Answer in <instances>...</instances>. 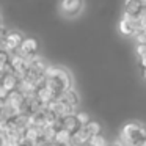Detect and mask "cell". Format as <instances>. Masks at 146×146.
<instances>
[{"label":"cell","instance_id":"8992f818","mask_svg":"<svg viewBox=\"0 0 146 146\" xmlns=\"http://www.w3.org/2000/svg\"><path fill=\"white\" fill-rule=\"evenodd\" d=\"M119 32L126 36H133V33L137 32V19L123 14L119 21Z\"/></svg>","mask_w":146,"mask_h":146},{"label":"cell","instance_id":"52a82bcc","mask_svg":"<svg viewBox=\"0 0 146 146\" xmlns=\"http://www.w3.org/2000/svg\"><path fill=\"white\" fill-rule=\"evenodd\" d=\"M143 10H145V7H143L141 0H126V2H124V13L123 14L137 19V16H138Z\"/></svg>","mask_w":146,"mask_h":146},{"label":"cell","instance_id":"3957f363","mask_svg":"<svg viewBox=\"0 0 146 146\" xmlns=\"http://www.w3.org/2000/svg\"><path fill=\"white\" fill-rule=\"evenodd\" d=\"M24 38H25V36H24L21 32H17V30H8V33L5 35V38H3L2 46H3L5 50H8L11 55H13V54H16V52L19 50Z\"/></svg>","mask_w":146,"mask_h":146},{"label":"cell","instance_id":"9a60e30c","mask_svg":"<svg viewBox=\"0 0 146 146\" xmlns=\"http://www.w3.org/2000/svg\"><path fill=\"white\" fill-rule=\"evenodd\" d=\"M74 116H76L77 123H79L80 126H86V124L91 121V118H90V115L86 113V111H79V110H77V113L74 115Z\"/></svg>","mask_w":146,"mask_h":146},{"label":"cell","instance_id":"9c48e42d","mask_svg":"<svg viewBox=\"0 0 146 146\" xmlns=\"http://www.w3.org/2000/svg\"><path fill=\"white\" fill-rule=\"evenodd\" d=\"M17 82H19V79H17L16 76H14L13 72H8V74H3L2 76V79H0V85L5 88V91H14L17 86Z\"/></svg>","mask_w":146,"mask_h":146},{"label":"cell","instance_id":"7c38bea8","mask_svg":"<svg viewBox=\"0 0 146 146\" xmlns=\"http://www.w3.org/2000/svg\"><path fill=\"white\" fill-rule=\"evenodd\" d=\"M71 140V133L68 132V130L64 129H60L55 132V137H54V143L58 146H68V143H69Z\"/></svg>","mask_w":146,"mask_h":146},{"label":"cell","instance_id":"8fae6325","mask_svg":"<svg viewBox=\"0 0 146 146\" xmlns=\"http://www.w3.org/2000/svg\"><path fill=\"white\" fill-rule=\"evenodd\" d=\"M24 140H25V141L33 143V145H36L38 141H41V140H42L41 129H38V127H27V129L24 130Z\"/></svg>","mask_w":146,"mask_h":146},{"label":"cell","instance_id":"5bb4252c","mask_svg":"<svg viewBox=\"0 0 146 146\" xmlns=\"http://www.w3.org/2000/svg\"><path fill=\"white\" fill-rule=\"evenodd\" d=\"M88 145H90V146H108L110 143H108V140L101 133V135L91 137V138L88 140Z\"/></svg>","mask_w":146,"mask_h":146},{"label":"cell","instance_id":"44dd1931","mask_svg":"<svg viewBox=\"0 0 146 146\" xmlns=\"http://www.w3.org/2000/svg\"><path fill=\"white\" fill-rule=\"evenodd\" d=\"M0 146H7V145H3V143H0Z\"/></svg>","mask_w":146,"mask_h":146},{"label":"cell","instance_id":"2e32d148","mask_svg":"<svg viewBox=\"0 0 146 146\" xmlns=\"http://www.w3.org/2000/svg\"><path fill=\"white\" fill-rule=\"evenodd\" d=\"M135 52H137V55H138L140 58L146 57V42H141V44H137Z\"/></svg>","mask_w":146,"mask_h":146},{"label":"cell","instance_id":"ac0fdd59","mask_svg":"<svg viewBox=\"0 0 146 146\" xmlns=\"http://www.w3.org/2000/svg\"><path fill=\"white\" fill-rule=\"evenodd\" d=\"M140 64H141V68H143V69H146V57L140 58Z\"/></svg>","mask_w":146,"mask_h":146},{"label":"cell","instance_id":"7a4b0ae2","mask_svg":"<svg viewBox=\"0 0 146 146\" xmlns=\"http://www.w3.org/2000/svg\"><path fill=\"white\" fill-rule=\"evenodd\" d=\"M60 14L66 19H74L77 17L83 10V0H60L58 3Z\"/></svg>","mask_w":146,"mask_h":146},{"label":"cell","instance_id":"5b68a950","mask_svg":"<svg viewBox=\"0 0 146 146\" xmlns=\"http://www.w3.org/2000/svg\"><path fill=\"white\" fill-rule=\"evenodd\" d=\"M38 41L35 38H24L17 54H21L22 57H33V55L38 54Z\"/></svg>","mask_w":146,"mask_h":146},{"label":"cell","instance_id":"6da1fadb","mask_svg":"<svg viewBox=\"0 0 146 146\" xmlns=\"http://www.w3.org/2000/svg\"><path fill=\"white\" fill-rule=\"evenodd\" d=\"M118 143L121 146H146V126L141 123H127L121 129Z\"/></svg>","mask_w":146,"mask_h":146},{"label":"cell","instance_id":"30bf717a","mask_svg":"<svg viewBox=\"0 0 146 146\" xmlns=\"http://www.w3.org/2000/svg\"><path fill=\"white\" fill-rule=\"evenodd\" d=\"M80 127H82V126L77 123V119H76V116H74V115H71V116H66V118H61V129L68 130L71 135H72L74 132H77Z\"/></svg>","mask_w":146,"mask_h":146},{"label":"cell","instance_id":"ffe728a7","mask_svg":"<svg viewBox=\"0 0 146 146\" xmlns=\"http://www.w3.org/2000/svg\"><path fill=\"white\" fill-rule=\"evenodd\" d=\"M0 25H3V24H2V11H0Z\"/></svg>","mask_w":146,"mask_h":146},{"label":"cell","instance_id":"277c9868","mask_svg":"<svg viewBox=\"0 0 146 146\" xmlns=\"http://www.w3.org/2000/svg\"><path fill=\"white\" fill-rule=\"evenodd\" d=\"M5 104L8 105V107H11L13 110H16L17 113H22V107H24V102H25V98H24L22 94H21L19 91H10L7 96V99H5Z\"/></svg>","mask_w":146,"mask_h":146},{"label":"cell","instance_id":"d6986e66","mask_svg":"<svg viewBox=\"0 0 146 146\" xmlns=\"http://www.w3.org/2000/svg\"><path fill=\"white\" fill-rule=\"evenodd\" d=\"M141 74H143V79L146 80V69H143V72H141Z\"/></svg>","mask_w":146,"mask_h":146},{"label":"cell","instance_id":"ba28073f","mask_svg":"<svg viewBox=\"0 0 146 146\" xmlns=\"http://www.w3.org/2000/svg\"><path fill=\"white\" fill-rule=\"evenodd\" d=\"M58 101L63 102V104H68V105H74V107H77L79 105V94H77V91L74 88H69L66 90V91H63L60 96H58Z\"/></svg>","mask_w":146,"mask_h":146},{"label":"cell","instance_id":"4fadbf2b","mask_svg":"<svg viewBox=\"0 0 146 146\" xmlns=\"http://www.w3.org/2000/svg\"><path fill=\"white\" fill-rule=\"evenodd\" d=\"M86 129V132L90 133V137H94V135H101L102 132V126L98 123V121H90L86 126H83Z\"/></svg>","mask_w":146,"mask_h":146},{"label":"cell","instance_id":"e0dca14e","mask_svg":"<svg viewBox=\"0 0 146 146\" xmlns=\"http://www.w3.org/2000/svg\"><path fill=\"white\" fill-rule=\"evenodd\" d=\"M7 96H8V91H5V88L0 85V102H3L7 99Z\"/></svg>","mask_w":146,"mask_h":146}]
</instances>
